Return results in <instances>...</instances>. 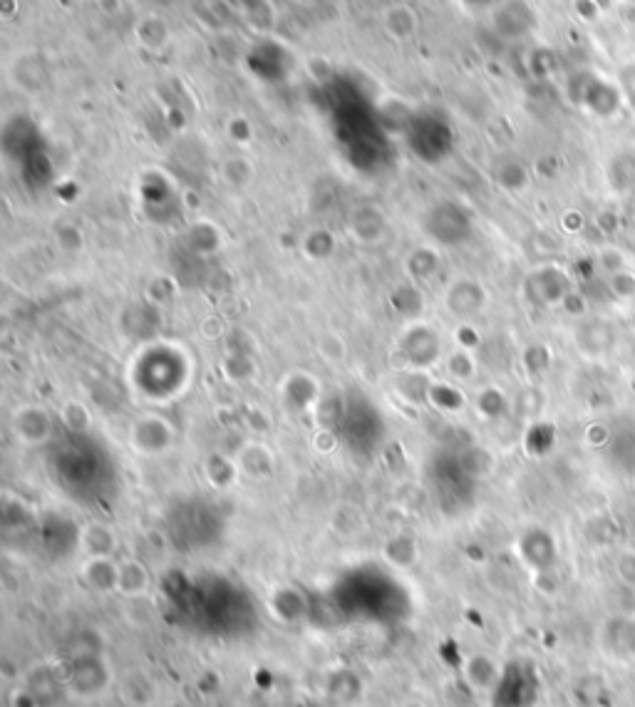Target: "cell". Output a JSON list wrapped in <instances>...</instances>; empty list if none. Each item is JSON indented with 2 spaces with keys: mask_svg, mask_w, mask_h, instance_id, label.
<instances>
[{
  "mask_svg": "<svg viewBox=\"0 0 635 707\" xmlns=\"http://www.w3.org/2000/svg\"><path fill=\"white\" fill-rule=\"evenodd\" d=\"M134 38L142 45L144 50H152V53H159V50L167 48V43L172 40V30H169V23L157 13H147L142 18H137L134 23Z\"/></svg>",
  "mask_w": 635,
  "mask_h": 707,
  "instance_id": "obj_6",
  "label": "cell"
},
{
  "mask_svg": "<svg viewBox=\"0 0 635 707\" xmlns=\"http://www.w3.org/2000/svg\"><path fill=\"white\" fill-rule=\"evenodd\" d=\"M382 30L387 38H392L395 43H407V40L417 38L420 33V13L412 8L410 3H392L382 10L380 15Z\"/></svg>",
  "mask_w": 635,
  "mask_h": 707,
  "instance_id": "obj_1",
  "label": "cell"
},
{
  "mask_svg": "<svg viewBox=\"0 0 635 707\" xmlns=\"http://www.w3.org/2000/svg\"><path fill=\"white\" fill-rule=\"evenodd\" d=\"M112 683L110 673H90L87 660H77L75 668L65 675L67 695L75 700H95L97 695H102L107 690V685Z\"/></svg>",
  "mask_w": 635,
  "mask_h": 707,
  "instance_id": "obj_2",
  "label": "cell"
},
{
  "mask_svg": "<svg viewBox=\"0 0 635 707\" xmlns=\"http://www.w3.org/2000/svg\"><path fill=\"white\" fill-rule=\"evenodd\" d=\"M23 683L33 690V695L43 707H60V698L67 693L65 678H60L50 665H40V668L25 673Z\"/></svg>",
  "mask_w": 635,
  "mask_h": 707,
  "instance_id": "obj_3",
  "label": "cell"
},
{
  "mask_svg": "<svg viewBox=\"0 0 635 707\" xmlns=\"http://www.w3.org/2000/svg\"><path fill=\"white\" fill-rule=\"evenodd\" d=\"M112 544H115L112 531L105 529V526H90L85 531V546L92 554V559H107L112 554Z\"/></svg>",
  "mask_w": 635,
  "mask_h": 707,
  "instance_id": "obj_8",
  "label": "cell"
},
{
  "mask_svg": "<svg viewBox=\"0 0 635 707\" xmlns=\"http://www.w3.org/2000/svg\"><path fill=\"white\" fill-rule=\"evenodd\" d=\"M8 707H43L38 703V698L33 695V690L28 688V685H18V688H13V693H10L8 698Z\"/></svg>",
  "mask_w": 635,
  "mask_h": 707,
  "instance_id": "obj_9",
  "label": "cell"
},
{
  "mask_svg": "<svg viewBox=\"0 0 635 707\" xmlns=\"http://www.w3.org/2000/svg\"><path fill=\"white\" fill-rule=\"evenodd\" d=\"M120 693L129 707H152L159 698V688L142 670H129L120 678Z\"/></svg>",
  "mask_w": 635,
  "mask_h": 707,
  "instance_id": "obj_4",
  "label": "cell"
},
{
  "mask_svg": "<svg viewBox=\"0 0 635 707\" xmlns=\"http://www.w3.org/2000/svg\"><path fill=\"white\" fill-rule=\"evenodd\" d=\"M149 588V574L139 561H125L120 566V579H117V591L125 593V596L134 598L142 596Z\"/></svg>",
  "mask_w": 635,
  "mask_h": 707,
  "instance_id": "obj_7",
  "label": "cell"
},
{
  "mask_svg": "<svg viewBox=\"0 0 635 707\" xmlns=\"http://www.w3.org/2000/svg\"><path fill=\"white\" fill-rule=\"evenodd\" d=\"M464 683L474 690V693H489L497 688L499 683V668L489 655H469L464 660Z\"/></svg>",
  "mask_w": 635,
  "mask_h": 707,
  "instance_id": "obj_5",
  "label": "cell"
}]
</instances>
